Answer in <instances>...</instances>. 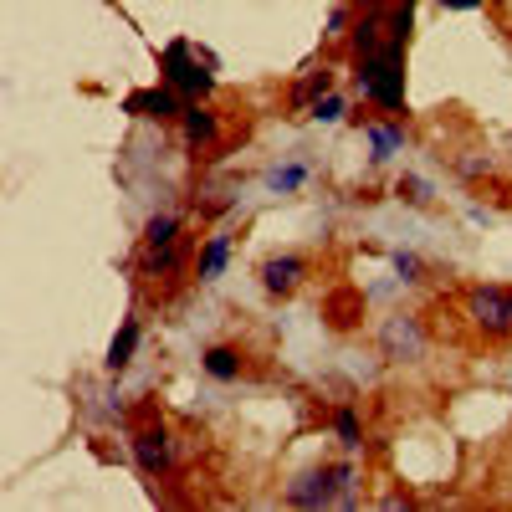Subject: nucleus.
Segmentation results:
<instances>
[{
  "label": "nucleus",
  "mask_w": 512,
  "mask_h": 512,
  "mask_svg": "<svg viewBox=\"0 0 512 512\" xmlns=\"http://www.w3.org/2000/svg\"><path fill=\"white\" fill-rule=\"evenodd\" d=\"M354 88L379 113H405V36H384V47L354 62Z\"/></svg>",
  "instance_id": "nucleus-1"
},
{
  "label": "nucleus",
  "mask_w": 512,
  "mask_h": 512,
  "mask_svg": "<svg viewBox=\"0 0 512 512\" xmlns=\"http://www.w3.org/2000/svg\"><path fill=\"white\" fill-rule=\"evenodd\" d=\"M461 318L482 344H512V287L507 282H472L461 292Z\"/></svg>",
  "instance_id": "nucleus-2"
},
{
  "label": "nucleus",
  "mask_w": 512,
  "mask_h": 512,
  "mask_svg": "<svg viewBox=\"0 0 512 512\" xmlns=\"http://www.w3.org/2000/svg\"><path fill=\"white\" fill-rule=\"evenodd\" d=\"M159 82H169L185 103H210V93H216V72L205 67L200 47L185 36H175L169 47L159 52Z\"/></svg>",
  "instance_id": "nucleus-3"
},
{
  "label": "nucleus",
  "mask_w": 512,
  "mask_h": 512,
  "mask_svg": "<svg viewBox=\"0 0 512 512\" xmlns=\"http://www.w3.org/2000/svg\"><path fill=\"white\" fill-rule=\"evenodd\" d=\"M374 349L384 364H420L431 349V328L420 313H384L374 328Z\"/></svg>",
  "instance_id": "nucleus-4"
},
{
  "label": "nucleus",
  "mask_w": 512,
  "mask_h": 512,
  "mask_svg": "<svg viewBox=\"0 0 512 512\" xmlns=\"http://www.w3.org/2000/svg\"><path fill=\"white\" fill-rule=\"evenodd\" d=\"M128 451H134V466L149 477V482H169L180 466V451H175V431L164 420H144L134 436H128Z\"/></svg>",
  "instance_id": "nucleus-5"
},
{
  "label": "nucleus",
  "mask_w": 512,
  "mask_h": 512,
  "mask_svg": "<svg viewBox=\"0 0 512 512\" xmlns=\"http://www.w3.org/2000/svg\"><path fill=\"white\" fill-rule=\"evenodd\" d=\"M185 272H195L190 241H175V246H139V256H134V277H139L144 287H175V282H185Z\"/></svg>",
  "instance_id": "nucleus-6"
},
{
  "label": "nucleus",
  "mask_w": 512,
  "mask_h": 512,
  "mask_svg": "<svg viewBox=\"0 0 512 512\" xmlns=\"http://www.w3.org/2000/svg\"><path fill=\"white\" fill-rule=\"evenodd\" d=\"M308 277H313V262L303 251H272L256 262V282H262L267 297H297L308 287Z\"/></svg>",
  "instance_id": "nucleus-7"
},
{
  "label": "nucleus",
  "mask_w": 512,
  "mask_h": 512,
  "mask_svg": "<svg viewBox=\"0 0 512 512\" xmlns=\"http://www.w3.org/2000/svg\"><path fill=\"white\" fill-rule=\"evenodd\" d=\"M282 502H287V507H303V512L338 507V477H333V461L308 466V472H297V477L282 487Z\"/></svg>",
  "instance_id": "nucleus-8"
},
{
  "label": "nucleus",
  "mask_w": 512,
  "mask_h": 512,
  "mask_svg": "<svg viewBox=\"0 0 512 512\" xmlns=\"http://www.w3.org/2000/svg\"><path fill=\"white\" fill-rule=\"evenodd\" d=\"M221 134H226V123H221V113L210 108V103H185V113H180V139H185V149L200 159V154H216L221 149Z\"/></svg>",
  "instance_id": "nucleus-9"
},
{
  "label": "nucleus",
  "mask_w": 512,
  "mask_h": 512,
  "mask_svg": "<svg viewBox=\"0 0 512 512\" xmlns=\"http://www.w3.org/2000/svg\"><path fill=\"white\" fill-rule=\"evenodd\" d=\"M123 113L128 118H144V123H180L185 113V98L169 88V82H159V88H139L123 98Z\"/></svg>",
  "instance_id": "nucleus-10"
},
{
  "label": "nucleus",
  "mask_w": 512,
  "mask_h": 512,
  "mask_svg": "<svg viewBox=\"0 0 512 512\" xmlns=\"http://www.w3.org/2000/svg\"><path fill=\"white\" fill-rule=\"evenodd\" d=\"M359 128H364V144H369V164H390L395 154H405V123L395 113H379V118L359 113Z\"/></svg>",
  "instance_id": "nucleus-11"
},
{
  "label": "nucleus",
  "mask_w": 512,
  "mask_h": 512,
  "mask_svg": "<svg viewBox=\"0 0 512 512\" xmlns=\"http://www.w3.org/2000/svg\"><path fill=\"white\" fill-rule=\"evenodd\" d=\"M231 251H236V236H231V231H210V236L195 246V282H216V277L231 267Z\"/></svg>",
  "instance_id": "nucleus-12"
},
{
  "label": "nucleus",
  "mask_w": 512,
  "mask_h": 512,
  "mask_svg": "<svg viewBox=\"0 0 512 512\" xmlns=\"http://www.w3.org/2000/svg\"><path fill=\"white\" fill-rule=\"evenodd\" d=\"M200 369L216 384H236L246 374V349L241 344H205L200 349Z\"/></svg>",
  "instance_id": "nucleus-13"
},
{
  "label": "nucleus",
  "mask_w": 512,
  "mask_h": 512,
  "mask_svg": "<svg viewBox=\"0 0 512 512\" xmlns=\"http://www.w3.org/2000/svg\"><path fill=\"white\" fill-rule=\"evenodd\" d=\"M139 338H144V328H139L134 313H128V318L118 323V333H113L108 354H103V369H108V374H123L128 364H134V354H139Z\"/></svg>",
  "instance_id": "nucleus-14"
},
{
  "label": "nucleus",
  "mask_w": 512,
  "mask_h": 512,
  "mask_svg": "<svg viewBox=\"0 0 512 512\" xmlns=\"http://www.w3.org/2000/svg\"><path fill=\"white\" fill-rule=\"evenodd\" d=\"M384 36H390V21L379 16V6H374V11H359L354 36H349V52H354V62H364L369 52H379V47H384Z\"/></svg>",
  "instance_id": "nucleus-15"
},
{
  "label": "nucleus",
  "mask_w": 512,
  "mask_h": 512,
  "mask_svg": "<svg viewBox=\"0 0 512 512\" xmlns=\"http://www.w3.org/2000/svg\"><path fill=\"white\" fill-rule=\"evenodd\" d=\"M313 180V169L303 164V159H287V164H272L267 175H262V185H267V195H297Z\"/></svg>",
  "instance_id": "nucleus-16"
},
{
  "label": "nucleus",
  "mask_w": 512,
  "mask_h": 512,
  "mask_svg": "<svg viewBox=\"0 0 512 512\" xmlns=\"http://www.w3.org/2000/svg\"><path fill=\"white\" fill-rule=\"evenodd\" d=\"M338 88V77H333V67H323V72H308L303 82H297V88H292V98H287V108L292 113H308L323 93H333Z\"/></svg>",
  "instance_id": "nucleus-17"
},
{
  "label": "nucleus",
  "mask_w": 512,
  "mask_h": 512,
  "mask_svg": "<svg viewBox=\"0 0 512 512\" xmlns=\"http://www.w3.org/2000/svg\"><path fill=\"white\" fill-rule=\"evenodd\" d=\"M175 241H185V221L175 216V210H154V216L144 221L139 246H175Z\"/></svg>",
  "instance_id": "nucleus-18"
},
{
  "label": "nucleus",
  "mask_w": 512,
  "mask_h": 512,
  "mask_svg": "<svg viewBox=\"0 0 512 512\" xmlns=\"http://www.w3.org/2000/svg\"><path fill=\"white\" fill-rule=\"evenodd\" d=\"M333 436H338V446H344L349 456L364 451V420H359V410H354L349 400L333 405Z\"/></svg>",
  "instance_id": "nucleus-19"
},
{
  "label": "nucleus",
  "mask_w": 512,
  "mask_h": 512,
  "mask_svg": "<svg viewBox=\"0 0 512 512\" xmlns=\"http://www.w3.org/2000/svg\"><path fill=\"white\" fill-rule=\"evenodd\" d=\"M395 200L425 210V205H436V185L425 180V175H400V180H395Z\"/></svg>",
  "instance_id": "nucleus-20"
},
{
  "label": "nucleus",
  "mask_w": 512,
  "mask_h": 512,
  "mask_svg": "<svg viewBox=\"0 0 512 512\" xmlns=\"http://www.w3.org/2000/svg\"><path fill=\"white\" fill-rule=\"evenodd\" d=\"M308 118H313V123H344V118H349V98L333 88V93H323V98L308 108Z\"/></svg>",
  "instance_id": "nucleus-21"
},
{
  "label": "nucleus",
  "mask_w": 512,
  "mask_h": 512,
  "mask_svg": "<svg viewBox=\"0 0 512 512\" xmlns=\"http://www.w3.org/2000/svg\"><path fill=\"white\" fill-rule=\"evenodd\" d=\"M390 272H395L400 287H420V282H425V262H420L415 251H395V256H390Z\"/></svg>",
  "instance_id": "nucleus-22"
},
{
  "label": "nucleus",
  "mask_w": 512,
  "mask_h": 512,
  "mask_svg": "<svg viewBox=\"0 0 512 512\" xmlns=\"http://www.w3.org/2000/svg\"><path fill=\"white\" fill-rule=\"evenodd\" d=\"M451 169H456L461 180H472V185H482V180L492 175V159H487V154H456V159H451Z\"/></svg>",
  "instance_id": "nucleus-23"
},
{
  "label": "nucleus",
  "mask_w": 512,
  "mask_h": 512,
  "mask_svg": "<svg viewBox=\"0 0 512 512\" xmlns=\"http://www.w3.org/2000/svg\"><path fill=\"white\" fill-rule=\"evenodd\" d=\"M349 21H354L349 6H333L328 21H323V41H344V36H349Z\"/></svg>",
  "instance_id": "nucleus-24"
},
{
  "label": "nucleus",
  "mask_w": 512,
  "mask_h": 512,
  "mask_svg": "<svg viewBox=\"0 0 512 512\" xmlns=\"http://www.w3.org/2000/svg\"><path fill=\"white\" fill-rule=\"evenodd\" d=\"M436 6H441V11H482L487 0H436Z\"/></svg>",
  "instance_id": "nucleus-25"
},
{
  "label": "nucleus",
  "mask_w": 512,
  "mask_h": 512,
  "mask_svg": "<svg viewBox=\"0 0 512 512\" xmlns=\"http://www.w3.org/2000/svg\"><path fill=\"white\" fill-rule=\"evenodd\" d=\"M466 221H472V226H487V221H492V210H482V205H472V210H466Z\"/></svg>",
  "instance_id": "nucleus-26"
},
{
  "label": "nucleus",
  "mask_w": 512,
  "mask_h": 512,
  "mask_svg": "<svg viewBox=\"0 0 512 512\" xmlns=\"http://www.w3.org/2000/svg\"><path fill=\"white\" fill-rule=\"evenodd\" d=\"M374 6H390V0H374Z\"/></svg>",
  "instance_id": "nucleus-27"
}]
</instances>
